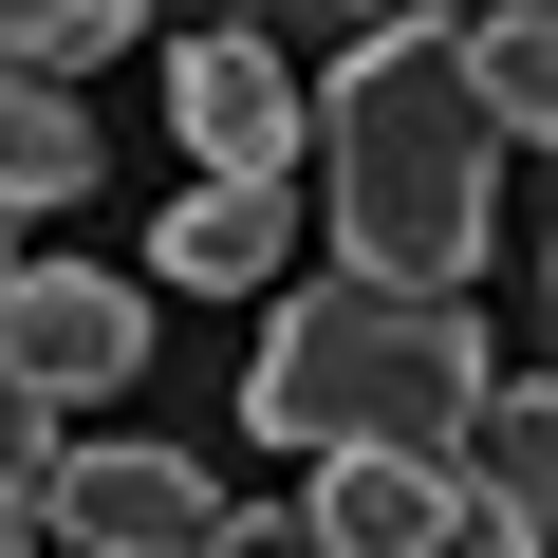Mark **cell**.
Here are the masks:
<instances>
[{
	"label": "cell",
	"instance_id": "6da1fadb",
	"mask_svg": "<svg viewBox=\"0 0 558 558\" xmlns=\"http://www.w3.org/2000/svg\"><path fill=\"white\" fill-rule=\"evenodd\" d=\"M317 168H336V279L373 299H465L502 242V131L447 75V20H373L317 94Z\"/></svg>",
	"mask_w": 558,
	"mask_h": 558
},
{
	"label": "cell",
	"instance_id": "9a60e30c",
	"mask_svg": "<svg viewBox=\"0 0 558 558\" xmlns=\"http://www.w3.org/2000/svg\"><path fill=\"white\" fill-rule=\"evenodd\" d=\"M0 279H20V223H0Z\"/></svg>",
	"mask_w": 558,
	"mask_h": 558
},
{
	"label": "cell",
	"instance_id": "9c48e42d",
	"mask_svg": "<svg viewBox=\"0 0 558 558\" xmlns=\"http://www.w3.org/2000/svg\"><path fill=\"white\" fill-rule=\"evenodd\" d=\"M447 75H465V112H484L502 149H539V131H558V38L521 20V0H502V20H447Z\"/></svg>",
	"mask_w": 558,
	"mask_h": 558
},
{
	"label": "cell",
	"instance_id": "ba28073f",
	"mask_svg": "<svg viewBox=\"0 0 558 558\" xmlns=\"http://www.w3.org/2000/svg\"><path fill=\"white\" fill-rule=\"evenodd\" d=\"M279 260H299V186H205L168 223V279H186V299H260Z\"/></svg>",
	"mask_w": 558,
	"mask_h": 558
},
{
	"label": "cell",
	"instance_id": "7a4b0ae2",
	"mask_svg": "<svg viewBox=\"0 0 558 558\" xmlns=\"http://www.w3.org/2000/svg\"><path fill=\"white\" fill-rule=\"evenodd\" d=\"M242 410H260L279 447H317V465H336V447H373V465H447V428L484 410V336H465V299H373V279H317V299H279Z\"/></svg>",
	"mask_w": 558,
	"mask_h": 558
},
{
	"label": "cell",
	"instance_id": "52a82bcc",
	"mask_svg": "<svg viewBox=\"0 0 558 558\" xmlns=\"http://www.w3.org/2000/svg\"><path fill=\"white\" fill-rule=\"evenodd\" d=\"M299 521H317V558H447V539H465L447 465H373V447H336Z\"/></svg>",
	"mask_w": 558,
	"mask_h": 558
},
{
	"label": "cell",
	"instance_id": "5b68a950",
	"mask_svg": "<svg viewBox=\"0 0 558 558\" xmlns=\"http://www.w3.org/2000/svg\"><path fill=\"white\" fill-rule=\"evenodd\" d=\"M38 521H57L75 558H205V539H223V484H205L186 447H57Z\"/></svg>",
	"mask_w": 558,
	"mask_h": 558
},
{
	"label": "cell",
	"instance_id": "5bb4252c",
	"mask_svg": "<svg viewBox=\"0 0 558 558\" xmlns=\"http://www.w3.org/2000/svg\"><path fill=\"white\" fill-rule=\"evenodd\" d=\"M20 539H38V502H0V558H20Z\"/></svg>",
	"mask_w": 558,
	"mask_h": 558
},
{
	"label": "cell",
	"instance_id": "3957f363",
	"mask_svg": "<svg viewBox=\"0 0 558 558\" xmlns=\"http://www.w3.org/2000/svg\"><path fill=\"white\" fill-rule=\"evenodd\" d=\"M131 373H149V299L131 279H94V260H20L0 279V391L75 410V391H131Z\"/></svg>",
	"mask_w": 558,
	"mask_h": 558
},
{
	"label": "cell",
	"instance_id": "30bf717a",
	"mask_svg": "<svg viewBox=\"0 0 558 558\" xmlns=\"http://www.w3.org/2000/svg\"><path fill=\"white\" fill-rule=\"evenodd\" d=\"M75 186H94V112L38 94V75H0V223H20V205H75Z\"/></svg>",
	"mask_w": 558,
	"mask_h": 558
},
{
	"label": "cell",
	"instance_id": "8fae6325",
	"mask_svg": "<svg viewBox=\"0 0 558 558\" xmlns=\"http://www.w3.org/2000/svg\"><path fill=\"white\" fill-rule=\"evenodd\" d=\"M94 57H131V0H38V20H0V75H94Z\"/></svg>",
	"mask_w": 558,
	"mask_h": 558
},
{
	"label": "cell",
	"instance_id": "4fadbf2b",
	"mask_svg": "<svg viewBox=\"0 0 558 558\" xmlns=\"http://www.w3.org/2000/svg\"><path fill=\"white\" fill-rule=\"evenodd\" d=\"M205 558H317V521H299V502H260V521L223 502V539H205Z\"/></svg>",
	"mask_w": 558,
	"mask_h": 558
},
{
	"label": "cell",
	"instance_id": "277c9868",
	"mask_svg": "<svg viewBox=\"0 0 558 558\" xmlns=\"http://www.w3.org/2000/svg\"><path fill=\"white\" fill-rule=\"evenodd\" d=\"M168 131L205 149V186H299V75H279V38H242V20H205V38H168Z\"/></svg>",
	"mask_w": 558,
	"mask_h": 558
},
{
	"label": "cell",
	"instance_id": "7c38bea8",
	"mask_svg": "<svg viewBox=\"0 0 558 558\" xmlns=\"http://www.w3.org/2000/svg\"><path fill=\"white\" fill-rule=\"evenodd\" d=\"M38 484H57V410H38V391H0V502H38Z\"/></svg>",
	"mask_w": 558,
	"mask_h": 558
},
{
	"label": "cell",
	"instance_id": "8992f818",
	"mask_svg": "<svg viewBox=\"0 0 558 558\" xmlns=\"http://www.w3.org/2000/svg\"><path fill=\"white\" fill-rule=\"evenodd\" d=\"M447 502H465L502 558L558 539V391H539V373H484V410L447 428Z\"/></svg>",
	"mask_w": 558,
	"mask_h": 558
}]
</instances>
